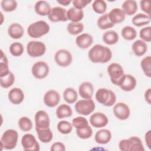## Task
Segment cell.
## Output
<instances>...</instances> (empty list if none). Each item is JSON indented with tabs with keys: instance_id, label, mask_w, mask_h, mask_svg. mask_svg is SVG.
Wrapping results in <instances>:
<instances>
[{
	"instance_id": "cell-10",
	"label": "cell",
	"mask_w": 151,
	"mask_h": 151,
	"mask_svg": "<svg viewBox=\"0 0 151 151\" xmlns=\"http://www.w3.org/2000/svg\"><path fill=\"white\" fill-rule=\"evenodd\" d=\"M50 68L48 64L44 61H40L35 63L31 68L32 76L37 79H43L49 74Z\"/></svg>"
},
{
	"instance_id": "cell-18",
	"label": "cell",
	"mask_w": 151,
	"mask_h": 151,
	"mask_svg": "<svg viewBox=\"0 0 151 151\" xmlns=\"http://www.w3.org/2000/svg\"><path fill=\"white\" fill-rule=\"evenodd\" d=\"M94 86L88 81L82 83L78 87V93L84 99H91L94 93Z\"/></svg>"
},
{
	"instance_id": "cell-17",
	"label": "cell",
	"mask_w": 151,
	"mask_h": 151,
	"mask_svg": "<svg viewBox=\"0 0 151 151\" xmlns=\"http://www.w3.org/2000/svg\"><path fill=\"white\" fill-rule=\"evenodd\" d=\"M108 122L107 117L101 112L94 113L90 117V123L96 128L104 127L108 124Z\"/></svg>"
},
{
	"instance_id": "cell-24",
	"label": "cell",
	"mask_w": 151,
	"mask_h": 151,
	"mask_svg": "<svg viewBox=\"0 0 151 151\" xmlns=\"http://www.w3.org/2000/svg\"><path fill=\"white\" fill-rule=\"evenodd\" d=\"M34 9L37 14L41 16H47L50 14L51 7L46 1H38L34 5Z\"/></svg>"
},
{
	"instance_id": "cell-43",
	"label": "cell",
	"mask_w": 151,
	"mask_h": 151,
	"mask_svg": "<svg viewBox=\"0 0 151 151\" xmlns=\"http://www.w3.org/2000/svg\"><path fill=\"white\" fill-rule=\"evenodd\" d=\"M1 70H0V77H4L7 75L9 72V68L8 67V61L6 55L4 54L2 50H1V57L0 63Z\"/></svg>"
},
{
	"instance_id": "cell-3",
	"label": "cell",
	"mask_w": 151,
	"mask_h": 151,
	"mask_svg": "<svg viewBox=\"0 0 151 151\" xmlns=\"http://www.w3.org/2000/svg\"><path fill=\"white\" fill-rule=\"evenodd\" d=\"M119 147L122 151H145L142 140L137 136L122 139L119 143Z\"/></svg>"
},
{
	"instance_id": "cell-36",
	"label": "cell",
	"mask_w": 151,
	"mask_h": 151,
	"mask_svg": "<svg viewBox=\"0 0 151 151\" xmlns=\"http://www.w3.org/2000/svg\"><path fill=\"white\" fill-rule=\"evenodd\" d=\"M73 124L67 120H61L57 124L58 130L63 134H68L73 130Z\"/></svg>"
},
{
	"instance_id": "cell-38",
	"label": "cell",
	"mask_w": 151,
	"mask_h": 151,
	"mask_svg": "<svg viewBox=\"0 0 151 151\" xmlns=\"http://www.w3.org/2000/svg\"><path fill=\"white\" fill-rule=\"evenodd\" d=\"M141 68L145 74L148 77H151V57L147 55L144 57L140 62Z\"/></svg>"
},
{
	"instance_id": "cell-22",
	"label": "cell",
	"mask_w": 151,
	"mask_h": 151,
	"mask_svg": "<svg viewBox=\"0 0 151 151\" xmlns=\"http://www.w3.org/2000/svg\"><path fill=\"white\" fill-rule=\"evenodd\" d=\"M111 139V133L108 129H100L98 130L94 136V140L96 143L101 145L108 143Z\"/></svg>"
},
{
	"instance_id": "cell-32",
	"label": "cell",
	"mask_w": 151,
	"mask_h": 151,
	"mask_svg": "<svg viewBox=\"0 0 151 151\" xmlns=\"http://www.w3.org/2000/svg\"><path fill=\"white\" fill-rule=\"evenodd\" d=\"M78 98L77 91L72 87L66 88L63 92V99L65 101L69 104H73L76 102Z\"/></svg>"
},
{
	"instance_id": "cell-20",
	"label": "cell",
	"mask_w": 151,
	"mask_h": 151,
	"mask_svg": "<svg viewBox=\"0 0 151 151\" xmlns=\"http://www.w3.org/2000/svg\"><path fill=\"white\" fill-rule=\"evenodd\" d=\"M93 42V37L89 34L83 33L78 35L76 39V44L81 49H87Z\"/></svg>"
},
{
	"instance_id": "cell-27",
	"label": "cell",
	"mask_w": 151,
	"mask_h": 151,
	"mask_svg": "<svg viewBox=\"0 0 151 151\" xmlns=\"http://www.w3.org/2000/svg\"><path fill=\"white\" fill-rule=\"evenodd\" d=\"M122 10L126 15L129 16L133 15L136 14L137 11V4L134 0H126L124 1L122 5Z\"/></svg>"
},
{
	"instance_id": "cell-25",
	"label": "cell",
	"mask_w": 151,
	"mask_h": 151,
	"mask_svg": "<svg viewBox=\"0 0 151 151\" xmlns=\"http://www.w3.org/2000/svg\"><path fill=\"white\" fill-rule=\"evenodd\" d=\"M67 18L72 22H79L84 17V11L83 9H78L74 7H71L67 11Z\"/></svg>"
},
{
	"instance_id": "cell-48",
	"label": "cell",
	"mask_w": 151,
	"mask_h": 151,
	"mask_svg": "<svg viewBox=\"0 0 151 151\" xmlns=\"http://www.w3.org/2000/svg\"><path fill=\"white\" fill-rule=\"evenodd\" d=\"M141 9L149 16H150V1L143 0L140 2Z\"/></svg>"
},
{
	"instance_id": "cell-1",
	"label": "cell",
	"mask_w": 151,
	"mask_h": 151,
	"mask_svg": "<svg viewBox=\"0 0 151 151\" xmlns=\"http://www.w3.org/2000/svg\"><path fill=\"white\" fill-rule=\"evenodd\" d=\"M89 60L94 63H106L112 57L111 50L101 44H96L90 48L88 52Z\"/></svg>"
},
{
	"instance_id": "cell-11",
	"label": "cell",
	"mask_w": 151,
	"mask_h": 151,
	"mask_svg": "<svg viewBox=\"0 0 151 151\" xmlns=\"http://www.w3.org/2000/svg\"><path fill=\"white\" fill-rule=\"evenodd\" d=\"M21 145L25 151H38L40 149L39 143L30 133H26L22 137Z\"/></svg>"
},
{
	"instance_id": "cell-16",
	"label": "cell",
	"mask_w": 151,
	"mask_h": 151,
	"mask_svg": "<svg viewBox=\"0 0 151 151\" xmlns=\"http://www.w3.org/2000/svg\"><path fill=\"white\" fill-rule=\"evenodd\" d=\"M136 84V79L134 76L131 74H124L119 83V86L123 91H130L135 88Z\"/></svg>"
},
{
	"instance_id": "cell-52",
	"label": "cell",
	"mask_w": 151,
	"mask_h": 151,
	"mask_svg": "<svg viewBox=\"0 0 151 151\" xmlns=\"http://www.w3.org/2000/svg\"><path fill=\"white\" fill-rule=\"evenodd\" d=\"M57 2L63 6H68L71 2H72L70 0H63V1H57Z\"/></svg>"
},
{
	"instance_id": "cell-47",
	"label": "cell",
	"mask_w": 151,
	"mask_h": 151,
	"mask_svg": "<svg viewBox=\"0 0 151 151\" xmlns=\"http://www.w3.org/2000/svg\"><path fill=\"white\" fill-rule=\"evenodd\" d=\"M91 2V0H74L72 1V4L73 7L78 9H83Z\"/></svg>"
},
{
	"instance_id": "cell-44",
	"label": "cell",
	"mask_w": 151,
	"mask_h": 151,
	"mask_svg": "<svg viewBox=\"0 0 151 151\" xmlns=\"http://www.w3.org/2000/svg\"><path fill=\"white\" fill-rule=\"evenodd\" d=\"M1 6L5 12H12L17 9L18 3L15 0H2Z\"/></svg>"
},
{
	"instance_id": "cell-2",
	"label": "cell",
	"mask_w": 151,
	"mask_h": 151,
	"mask_svg": "<svg viewBox=\"0 0 151 151\" xmlns=\"http://www.w3.org/2000/svg\"><path fill=\"white\" fill-rule=\"evenodd\" d=\"M50 25L47 22L40 20L31 24L27 28L28 35L33 38H40L50 31Z\"/></svg>"
},
{
	"instance_id": "cell-34",
	"label": "cell",
	"mask_w": 151,
	"mask_h": 151,
	"mask_svg": "<svg viewBox=\"0 0 151 151\" xmlns=\"http://www.w3.org/2000/svg\"><path fill=\"white\" fill-rule=\"evenodd\" d=\"M84 29V25L83 23L70 22L67 26L68 32L72 35H77L80 34Z\"/></svg>"
},
{
	"instance_id": "cell-13",
	"label": "cell",
	"mask_w": 151,
	"mask_h": 151,
	"mask_svg": "<svg viewBox=\"0 0 151 151\" xmlns=\"http://www.w3.org/2000/svg\"><path fill=\"white\" fill-rule=\"evenodd\" d=\"M114 116L119 120H125L127 119L130 114V110L127 104L123 102L116 103L113 109Z\"/></svg>"
},
{
	"instance_id": "cell-7",
	"label": "cell",
	"mask_w": 151,
	"mask_h": 151,
	"mask_svg": "<svg viewBox=\"0 0 151 151\" xmlns=\"http://www.w3.org/2000/svg\"><path fill=\"white\" fill-rule=\"evenodd\" d=\"M95 103L91 99L80 100L74 105L77 113L83 116H88L92 113L95 109Z\"/></svg>"
},
{
	"instance_id": "cell-45",
	"label": "cell",
	"mask_w": 151,
	"mask_h": 151,
	"mask_svg": "<svg viewBox=\"0 0 151 151\" xmlns=\"http://www.w3.org/2000/svg\"><path fill=\"white\" fill-rule=\"evenodd\" d=\"M73 126L76 129H81L88 125V122L87 120L83 116H78L74 118L72 120Z\"/></svg>"
},
{
	"instance_id": "cell-8",
	"label": "cell",
	"mask_w": 151,
	"mask_h": 151,
	"mask_svg": "<svg viewBox=\"0 0 151 151\" xmlns=\"http://www.w3.org/2000/svg\"><path fill=\"white\" fill-rule=\"evenodd\" d=\"M46 51V46L41 41H31L27 45V52L31 57L43 55Z\"/></svg>"
},
{
	"instance_id": "cell-49",
	"label": "cell",
	"mask_w": 151,
	"mask_h": 151,
	"mask_svg": "<svg viewBox=\"0 0 151 151\" xmlns=\"http://www.w3.org/2000/svg\"><path fill=\"white\" fill-rule=\"evenodd\" d=\"M51 151H64L65 150V147L64 143L57 142L54 143L50 148Z\"/></svg>"
},
{
	"instance_id": "cell-41",
	"label": "cell",
	"mask_w": 151,
	"mask_h": 151,
	"mask_svg": "<svg viewBox=\"0 0 151 151\" xmlns=\"http://www.w3.org/2000/svg\"><path fill=\"white\" fill-rule=\"evenodd\" d=\"M24 51L22 44L19 42H14L9 46V52L14 57L21 56Z\"/></svg>"
},
{
	"instance_id": "cell-33",
	"label": "cell",
	"mask_w": 151,
	"mask_h": 151,
	"mask_svg": "<svg viewBox=\"0 0 151 151\" xmlns=\"http://www.w3.org/2000/svg\"><path fill=\"white\" fill-rule=\"evenodd\" d=\"M97 25L99 28L101 30L107 29L114 26V24L111 23L109 20L108 14H104L100 16L97 19Z\"/></svg>"
},
{
	"instance_id": "cell-35",
	"label": "cell",
	"mask_w": 151,
	"mask_h": 151,
	"mask_svg": "<svg viewBox=\"0 0 151 151\" xmlns=\"http://www.w3.org/2000/svg\"><path fill=\"white\" fill-rule=\"evenodd\" d=\"M121 35L124 40L132 41L136 37L137 32L133 27L131 26H125L121 31Z\"/></svg>"
},
{
	"instance_id": "cell-9",
	"label": "cell",
	"mask_w": 151,
	"mask_h": 151,
	"mask_svg": "<svg viewBox=\"0 0 151 151\" xmlns=\"http://www.w3.org/2000/svg\"><path fill=\"white\" fill-rule=\"evenodd\" d=\"M54 60L57 64L61 67H68L72 63V54L65 49H60L55 53Z\"/></svg>"
},
{
	"instance_id": "cell-26",
	"label": "cell",
	"mask_w": 151,
	"mask_h": 151,
	"mask_svg": "<svg viewBox=\"0 0 151 151\" xmlns=\"http://www.w3.org/2000/svg\"><path fill=\"white\" fill-rule=\"evenodd\" d=\"M132 48L135 55L140 57L146 54L147 50V45L142 40H137L133 43Z\"/></svg>"
},
{
	"instance_id": "cell-12",
	"label": "cell",
	"mask_w": 151,
	"mask_h": 151,
	"mask_svg": "<svg viewBox=\"0 0 151 151\" xmlns=\"http://www.w3.org/2000/svg\"><path fill=\"white\" fill-rule=\"evenodd\" d=\"M48 17L50 21L53 22H65L68 20L66 9L61 6L52 8Z\"/></svg>"
},
{
	"instance_id": "cell-42",
	"label": "cell",
	"mask_w": 151,
	"mask_h": 151,
	"mask_svg": "<svg viewBox=\"0 0 151 151\" xmlns=\"http://www.w3.org/2000/svg\"><path fill=\"white\" fill-rule=\"evenodd\" d=\"M76 134L80 139H87L91 137L93 134V130L88 124L83 128L76 129Z\"/></svg>"
},
{
	"instance_id": "cell-28",
	"label": "cell",
	"mask_w": 151,
	"mask_h": 151,
	"mask_svg": "<svg viewBox=\"0 0 151 151\" xmlns=\"http://www.w3.org/2000/svg\"><path fill=\"white\" fill-rule=\"evenodd\" d=\"M150 19V16L143 13H138L133 17L132 22L136 27H140L149 24Z\"/></svg>"
},
{
	"instance_id": "cell-39",
	"label": "cell",
	"mask_w": 151,
	"mask_h": 151,
	"mask_svg": "<svg viewBox=\"0 0 151 151\" xmlns=\"http://www.w3.org/2000/svg\"><path fill=\"white\" fill-rule=\"evenodd\" d=\"M92 8L96 13L104 14L107 9V4L103 0H95L92 4Z\"/></svg>"
},
{
	"instance_id": "cell-19",
	"label": "cell",
	"mask_w": 151,
	"mask_h": 151,
	"mask_svg": "<svg viewBox=\"0 0 151 151\" xmlns=\"http://www.w3.org/2000/svg\"><path fill=\"white\" fill-rule=\"evenodd\" d=\"M9 101L14 104H21L24 99V94L22 90L18 87H14L9 90L8 94Z\"/></svg>"
},
{
	"instance_id": "cell-46",
	"label": "cell",
	"mask_w": 151,
	"mask_h": 151,
	"mask_svg": "<svg viewBox=\"0 0 151 151\" xmlns=\"http://www.w3.org/2000/svg\"><path fill=\"white\" fill-rule=\"evenodd\" d=\"M139 37L142 41L150 42L151 41V27L148 26L142 28L139 31Z\"/></svg>"
},
{
	"instance_id": "cell-31",
	"label": "cell",
	"mask_w": 151,
	"mask_h": 151,
	"mask_svg": "<svg viewBox=\"0 0 151 151\" xmlns=\"http://www.w3.org/2000/svg\"><path fill=\"white\" fill-rule=\"evenodd\" d=\"M55 113L57 118L61 119L71 117L73 114V110L69 105L67 104H61L57 108Z\"/></svg>"
},
{
	"instance_id": "cell-23",
	"label": "cell",
	"mask_w": 151,
	"mask_h": 151,
	"mask_svg": "<svg viewBox=\"0 0 151 151\" xmlns=\"http://www.w3.org/2000/svg\"><path fill=\"white\" fill-rule=\"evenodd\" d=\"M8 34L12 39L17 40L22 37L24 34V29L21 24L12 23L8 28Z\"/></svg>"
},
{
	"instance_id": "cell-14",
	"label": "cell",
	"mask_w": 151,
	"mask_h": 151,
	"mask_svg": "<svg viewBox=\"0 0 151 151\" xmlns=\"http://www.w3.org/2000/svg\"><path fill=\"white\" fill-rule=\"evenodd\" d=\"M36 129H47L50 127V119L48 114L44 110H39L35 114Z\"/></svg>"
},
{
	"instance_id": "cell-51",
	"label": "cell",
	"mask_w": 151,
	"mask_h": 151,
	"mask_svg": "<svg viewBox=\"0 0 151 151\" xmlns=\"http://www.w3.org/2000/svg\"><path fill=\"white\" fill-rule=\"evenodd\" d=\"M144 97L146 101L149 104H150L151 103V88H149L145 91Z\"/></svg>"
},
{
	"instance_id": "cell-37",
	"label": "cell",
	"mask_w": 151,
	"mask_h": 151,
	"mask_svg": "<svg viewBox=\"0 0 151 151\" xmlns=\"http://www.w3.org/2000/svg\"><path fill=\"white\" fill-rule=\"evenodd\" d=\"M15 82V76L10 71L7 75L0 77V85L1 87L8 88L11 87Z\"/></svg>"
},
{
	"instance_id": "cell-21",
	"label": "cell",
	"mask_w": 151,
	"mask_h": 151,
	"mask_svg": "<svg viewBox=\"0 0 151 151\" xmlns=\"http://www.w3.org/2000/svg\"><path fill=\"white\" fill-rule=\"evenodd\" d=\"M108 17L110 22L115 25L122 22L125 19L126 14L121 8H114L108 13Z\"/></svg>"
},
{
	"instance_id": "cell-40",
	"label": "cell",
	"mask_w": 151,
	"mask_h": 151,
	"mask_svg": "<svg viewBox=\"0 0 151 151\" xmlns=\"http://www.w3.org/2000/svg\"><path fill=\"white\" fill-rule=\"evenodd\" d=\"M19 129L24 132H29L32 128V123L31 119L26 116L21 117L18 123Z\"/></svg>"
},
{
	"instance_id": "cell-4",
	"label": "cell",
	"mask_w": 151,
	"mask_h": 151,
	"mask_svg": "<svg viewBox=\"0 0 151 151\" xmlns=\"http://www.w3.org/2000/svg\"><path fill=\"white\" fill-rule=\"evenodd\" d=\"M18 139V133L14 129H8L5 130L1 137V150H12L14 149L17 144Z\"/></svg>"
},
{
	"instance_id": "cell-50",
	"label": "cell",
	"mask_w": 151,
	"mask_h": 151,
	"mask_svg": "<svg viewBox=\"0 0 151 151\" xmlns=\"http://www.w3.org/2000/svg\"><path fill=\"white\" fill-rule=\"evenodd\" d=\"M145 142L147 146L149 149H151V130H149L145 133Z\"/></svg>"
},
{
	"instance_id": "cell-30",
	"label": "cell",
	"mask_w": 151,
	"mask_h": 151,
	"mask_svg": "<svg viewBox=\"0 0 151 151\" xmlns=\"http://www.w3.org/2000/svg\"><path fill=\"white\" fill-rule=\"evenodd\" d=\"M35 130L39 140L42 143H47L52 140L53 138V133L49 127L42 129L35 128Z\"/></svg>"
},
{
	"instance_id": "cell-5",
	"label": "cell",
	"mask_w": 151,
	"mask_h": 151,
	"mask_svg": "<svg viewBox=\"0 0 151 151\" xmlns=\"http://www.w3.org/2000/svg\"><path fill=\"white\" fill-rule=\"evenodd\" d=\"M95 98L99 103L107 107L113 106L116 101L115 93L111 90L106 88L98 89L96 93Z\"/></svg>"
},
{
	"instance_id": "cell-6",
	"label": "cell",
	"mask_w": 151,
	"mask_h": 151,
	"mask_svg": "<svg viewBox=\"0 0 151 151\" xmlns=\"http://www.w3.org/2000/svg\"><path fill=\"white\" fill-rule=\"evenodd\" d=\"M107 71L111 82L113 84L119 86V83L124 74L122 66L119 63H113L107 67Z\"/></svg>"
},
{
	"instance_id": "cell-29",
	"label": "cell",
	"mask_w": 151,
	"mask_h": 151,
	"mask_svg": "<svg viewBox=\"0 0 151 151\" xmlns=\"http://www.w3.org/2000/svg\"><path fill=\"white\" fill-rule=\"evenodd\" d=\"M103 41L107 45H111L116 44L119 40V37L117 32L114 30H108L106 31L103 34Z\"/></svg>"
},
{
	"instance_id": "cell-15",
	"label": "cell",
	"mask_w": 151,
	"mask_h": 151,
	"mask_svg": "<svg viewBox=\"0 0 151 151\" xmlns=\"http://www.w3.org/2000/svg\"><path fill=\"white\" fill-rule=\"evenodd\" d=\"M43 101L47 106L54 107L58 105L60 101V94L54 89L49 90L44 94Z\"/></svg>"
}]
</instances>
